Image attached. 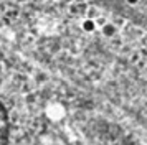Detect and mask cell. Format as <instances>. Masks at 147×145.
Returning <instances> with one entry per match:
<instances>
[{"label":"cell","instance_id":"1","mask_svg":"<svg viewBox=\"0 0 147 145\" xmlns=\"http://www.w3.org/2000/svg\"><path fill=\"white\" fill-rule=\"evenodd\" d=\"M96 26H98V23H96V20L91 18V17L86 18V20H83V23H81V28L86 33H93L94 30H96Z\"/></svg>","mask_w":147,"mask_h":145},{"label":"cell","instance_id":"2","mask_svg":"<svg viewBox=\"0 0 147 145\" xmlns=\"http://www.w3.org/2000/svg\"><path fill=\"white\" fill-rule=\"evenodd\" d=\"M116 32H117V28H116V25H113V23H104V25L101 26V33H102L104 36H107V38L114 36Z\"/></svg>","mask_w":147,"mask_h":145},{"label":"cell","instance_id":"3","mask_svg":"<svg viewBox=\"0 0 147 145\" xmlns=\"http://www.w3.org/2000/svg\"><path fill=\"white\" fill-rule=\"evenodd\" d=\"M127 2V5H137L139 3V0H126Z\"/></svg>","mask_w":147,"mask_h":145}]
</instances>
